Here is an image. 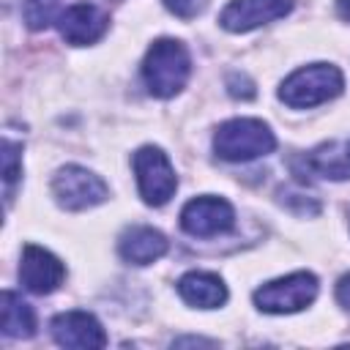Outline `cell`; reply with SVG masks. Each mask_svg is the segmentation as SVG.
<instances>
[{"instance_id": "4", "label": "cell", "mask_w": 350, "mask_h": 350, "mask_svg": "<svg viewBox=\"0 0 350 350\" xmlns=\"http://www.w3.org/2000/svg\"><path fill=\"white\" fill-rule=\"evenodd\" d=\"M317 298V276L309 271H295L290 276L273 279L254 290V304L268 314H293L306 309Z\"/></svg>"}, {"instance_id": "7", "label": "cell", "mask_w": 350, "mask_h": 350, "mask_svg": "<svg viewBox=\"0 0 350 350\" xmlns=\"http://www.w3.org/2000/svg\"><path fill=\"white\" fill-rule=\"evenodd\" d=\"M180 227L194 238H211L235 227V211L221 197H194L180 211Z\"/></svg>"}, {"instance_id": "20", "label": "cell", "mask_w": 350, "mask_h": 350, "mask_svg": "<svg viewBox=\"0 0 350 350\" xmlns=\"http://www.w3.org/2000/svg\"><path fill=\"white\" fill-rule=\"evenodd\" d=\"M336 301H339V306H345L350 312V273H345L336 282Z\"/></svg>"}, {"instance_id": "9", "label": "cell", "mask_w": 350, "mask_h": 350, "mask_svg": "<svg viewBox=\"0 0 350 350\" xmlns=\"http://www.w3.org/2000/svg\"><path fill=\"white\" fill-rule=\"evenodd\" d=\"M293 11V0H232L224 5L219 25L230 33H249L260 25L282 19Z\"/></svg>"}, {"instance_id": "15", "label": "cell", "mask_w": 350, "mask_h": 350, "mask_svg": "<svg viewBox=\"0 0 350 350\" xmlns=\"http://www.w3.org/2000/svg\"><path fill=\"white\" fill-rule=\"evenodd\" d=\"M0 325H3V334L11 339H27L36 334L33 306L25 304L14 290H3L0 295Z\"/></svg>"}, {"instance_id": "11", "label": "cell", "mask_w": 350, "mask_h": 350, "mask_svg": "<svg viewBox=\"0 0 350 350\" xmlns=\"http://www.w3.org/2000/svg\"><path fill=\"white\" fill-rule=\"evenodd\" d=\"M63 279H66V268L52 252L41 249L36 243L25 246L22 262H19V282L30 293H38V295L55 293L63 284Z\"/></svg>"}, {"instance_id": "13", "label": "cell", "mask_w": 350, "mask_h": 350, "mask_svg": "<svg viewBox=\"0 0 350 350\" xmlns=\"http://www.w3.org/2000/svg\"><path fill=\"white\" fill-rule=\"evenodd\" d=\"M304 170H295L298 178L317 175V178H331V180H345L350 178V142L339 145H323L301 159Z\"/></svg>"}, {"instance_id": "2", "label": "cell", "mask_w": 350, "mask_h": 350, "mask_svg": "<svg viewBox=\"0 0 350 350\" xmlns=\"http://www.w3.org/2000/svg\"><path fill=\"white\" fill-rule=\"evenodd\" d=\"M342 88H345V77L336 66L312 63V66L293 71L282 82L279 98L293 109H309V107H317V104L336 98L342 93Z\"/></svg>"}, {"instance_id": "12", "label": "cell", "mask_w": 350, "mask_h": 350, "mask_svg": "<svg viewBox=\"0 0 350 350\" xmlns=\"http://www.w3.org/2000/svg\"><path fill=\"white\" fill-rule=\"evenodd\" d=\"M178 293L189 306L197 309H216L227 301V287L216 273L208 271H189L178 279Z\"/></svg>"}, {"instance_id": "17", "label": "cell", "mask_w": 350, "mask_h": 350, "mask_svg": "<svg viewBox=\"0 0 350 350\" xmlns=\"http://www.w3.org/2000/svg\"><path fill=\"white\" fill-rule=\"evenodd\" d=\"M55 14H57V0H25V22L33 30L46 27Z\"/></svg>"}, {"instance_id": "5", "label": "cell", "mask_w": 350, "mask_h": 350, "mask_svg": "<svg viewBox=\"0 0 350 350\" xmlns=\"http://www.w3.org/2000/svg\"><path fill=\"white\" fill-rule=\"evenodd\" d=\"M131 167H134V175H137V189H139V197L159 208L164 202H170V197L175 194L178 189V178H175V170L167 159V153L156 145H142L134 159H131Z\"/></svg>"}, {"instance_id": "22", "label": "cell", "mask_w": 350, "mask_h": 350, "mask_svg": "<svg viewBox=\"0 0 350 350\" xmlns=\"http://www.w3.org/2000/svg\"><path fill=\"white\" fill-rule=\"evenodd\" d=\"M175 345H211V342H205V339H178Z\"/></svg>"}, {"instance_id": "10", "label": "cell", "mask_w": 350, "mask_h": 350, "mask_svg": "<svg viewBox=\"0 0 350 350\" xmlns=\"http://www.w3.org/2000/svg\"><path fill=\"white\" fill-rule=\"evenodd\" d=\"M52 336L60 347H74V350H98L107 345V334L101 323L90 312H82V309L55 314Z\"/></svg>"}, {"instance_id": "18", "label": "cell", "mask_w": 350, "mask_h": 350, "mask_svg": "<svg viewBox=\"0 0 350 350\" xmlns=\"http://www.w3.org/2000/svg\"><path fill=\"white\" fill-rule=\"evenodd\" d=\"M164 5L178 19H194V16H200L205 11L208 0H164Z\"/></svg>"}, {"instance_id": "14", "label": "cell", "mask_w": 350, "mask_h": 350, "mask_svg": "<svg viewBox=\"0 0 350 350\" xmlns=\"http://www.w3.org/2000/svg\"><path fill=\"white\" fill-rule=\"evenodd\" d=\"M167 246L170 243H167L164 232H159L153 227H129L118 241L120 257L134 265H148V262L159 260L167 252Z\"/></svg>"}, {"instance_id": "1", "label": "cell", "mask_w": 350, "mask_h": 350, "mask_svg": "<svg viewBox=\"0 0 350 350\" xmlns=\"http://www.w3.org/2000/svg\"><path fill=\"white\" fill-rule=\"evenodd\" d=\"M189 74H191V57L178 38L153 41V46L142 60L145 88L156 98H172L175 93H180L186 88Z\"/></svg>"}, {"instance_id": "19", "label": "cell", "mask_w": 350, "mask_h": 350, "mask_svg": "<svg viewBox=\"0 0 350 350\" xmlns=\"http://www.w3.org/2000/svg\"><path fill=\"white\" fill-rule=\"evenodd\" d=\"M227 88H230V93L235 98H252L254 96V85H252V79L246 74H230Z\"/></svg>"}, {"instance_id": "8", "label": "cell", "mask_w": 350, "mask_h": 350, "mask_svg": "<svg viewBox=\"0 0 350 350\" xmlns=\"http://www.w3.org/2000/svg\"><path fill=\"white\" fill-rule=\"evenodd\" d=\"M109 27V16L104 8H98L96 3H74L68 8H63L57 14V30L66 38V44L74 46H85V44H96Z\"/></svg>"}, {"instance_id": "21", "label": "cell", "mask_w": 350, "mask_h": 350, "mask_svg": "<svg viewBox=\"0 0 350 350\" xmlns=\"http://www.w3.org/2000/svg\"><path fill=\"white\" fill-rule=\"evenodd\" d=\"M336 14H339L345 22H350V0H336Z\"/></svg>"}, {"instance_id": "6", "label": "cell", "mask_w": 350, "mask_h": 350, "mask_svg": "<svg viewBox=\"0 0 350 350\" xmlns=\"http://www.w3.org/2000/svg\"><path fill=\"white\" fill-rule=\"evenodd\" d=\"M52 194L66 211H88L101 205L109 197V189L96 172L79 164H66L52 178Z\"/></svg>"}, {"instance_id": "16", "label": "cell", "mask_w": 350, "mask_h": 350, "mask_svg": "<svg viewBox=\"0 0 350 350\" xmlns=\"http://www.w3.org/2000/svg\"><path fill=\"white\" fill-rule=\"evenodd\" d=\"M22 175V156H19V145L11 142L8 137L3 139V180H5V202H11L14 186Z\"/></svg>"}, {"instance_id": "3", "label": "cell", "mask_w": 350, "mask_h": 350, "mask_svg": "<svg viewBox=\"0 0 350 350\" xmlns=\"http://www.w3.org/2000/svg\"><path fill=\"white\" fill-rule=\"evenodd\" d=\"M276 148L273 131L257 118H232L213 134V150L224 161H252Z\"/></svg>"}]
</instances>
